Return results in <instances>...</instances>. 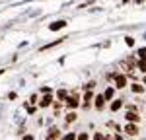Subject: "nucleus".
Returning a JSON list of instances; mask_svg holds the SVG:
<instances>
[{"instance_id":"4be33fe9","label":"nucleus","mask_w":146,"mask_h":140,"mask_svg":"<svg viewBox=\"0 0 146 140\" xmlns=\"http://www.w3.org/2000/svg\"><path fill=\"white\" fill-rule=\"evenodd\" d=\"M136 70H138L142 76H146V60H138V64H136Z\"/></svg>"},{"instance_id":"6ab92c4d","label":"nucleus","mask_w":146,"mask_h":140,"mask_svg":"<svg viewBox=\"0 0 146 140\" xmlns=\"http://www.w3.org/2000/svg\"><path fill=\"white\" fill-rule=\"evenodd\" d=\"M60 140H78V132H72V130H68L62 134V138Z\"/></svg>"},{"instance_id":"a878e982","label":"nucleus","mask_w":146,"mask_h":140,"mask_svg":"<svg viewBox=\"0 0 146 140\" xmlns=\"http://www.w3.org/2000/svg\"><path fill=\"white\" fill-rule=\"evenodd\" d=\"M92 140H105V132H101V130H96V132L92 134Z\"/></svg>"},{"instance_id":"423d86ee","label":"nucleus","mask_w":146,"mask_h":140,"mask_svg":"<svg viewBox=\"0 0 146 140\" xmlns=\"http://www.w3.org/2000/svg\"><path fill=\"white\" fill-rule=\"evenodd\" d=\"M60 138H62L60 127H56V125L49 127V130H47V134H45V140H60Z\"/></svg>"},{"instance_id":"7ed1b4c3","label":"nucleus","mask_w":146,"mask_h":140,"mask_svg":"<svg viewBox=\"0 0 146 140\" xmlns=\"http://www.w3.org/2000/svg\"><path fill=\"white\" fill-rule=\"evenodd\" d=\"M113 86H115V90H125V88L131 86V82H129V78H127V74L119 70L117 76H115V80H113Z\"/></svg>"},{"instance_id":"f257e3e1","label":"nucleus","mask_w":146,"mask_h":140,"mask_svg":"<svg viewBox=\"0 0 146 140\" xmlns=\"http://www.w3.org/2000/svg\"><path fill=\"white\" fill-rule=\"evenodd\" d=\"M64 107H66V111H76L82 107V92L80 90H70V95L66 97V101H64Z\"/></svg>"},{"instance_id":"0eeeda50","label":"nucleus","mask_w":146,"mask_h":140,"mask_svg":"<svg viewBox=\"0 0 146 140\" xmlns=\"http://www.w3.org/2000/svg\"><path fill=\"white\" fill-rule=\"evenodd\" d=\"M125 101H127V99L119 95V97H115V99H113L111 103L107 105V109H109L111 113H119V111H121V109H123V107H125Z\"/></svg>"},{"instance_id":"7c9ffc66","label":"nucleus","mask_w":146,"mask_h":140,"mask_svg":"<svg viewBox=\"0 0 146 140\" xmlns=\"http://www.w3.org/2000/svg\"><path fill=\"white\" fill-rule=\"evenodd\" d=\"M22 140H35V136L31 134V132H29V134H23V136H22Z\"/></svg>"},{"instance_id":"f704fd0d","label":"nucleus","mask_w":146,"mask_h":140,"mask_svg":"<svg viewBox=\"0 0 146 140\" xmlns=\"http://www.w3.org/2000/svg\"><path fill=\"white\" fill-rule=\"evenodd\" d=\"M0 74H4V70H0Z\"/></svg>"},{"instance_id":"f8f14e48","label":"nucleus","mask_w":146,"mask_h":140,"mask_svg":"<svg viewBox=\"0 0 146 140\" xmlns=\"http://www.w3.org/2000/svg\"><path fill=\"white\" fill-rule=\"evenodd\" d=\"M96 88H98V80L96 78H90V80H86L82 84L80 92H96Z\"/></svg>"},{"instance_id":"20e7f679","label":"nucleus","mask_w":146,"mask_h":140,"mask_svg":"<svg viewBox=\"0 0 146 140\" xmlns=\"http://www.w3.org/2000/svg\"><path fill=\"white\" fill-rule=\"evenodd\" d=\"M107 105H109V103H107V99H105L103 92H98V93H96V99H94V109H96L98 113H103Z\"/></svg>"},{"instance_id":"1a4fd4ad","label":"nucleus","mask_w":146,"mask_h":140,"mask_svg":"<svg viewBox=\"0 0 146 140\" xmlns=\"http://www.w3.org/2000/svg\"><path fill=\"white\" fill-rule=\"evenodd\" d=\"M103 95H105L107 103H111L115 97H119V95H117V90H115V86H113V84H107V86L103 88Z\"/></svg>"},{"instance_id":"39448f33","label":"nucleus","mask_w":146,"mask_h":140,"mask_svg":"<svg viewBox=\"0 0 146 140\" xmlns=\"http://www.w3.org/2000/svg\"><path fill=\"white\" fill-rule=\"evenodd\" d=\"M55 93H43L41 95V99H39V109H49V107H53V103H55Z\"/></svg>"},{"instance_id":"4468645a","label":"nucleus","mask_w":146,"mask_h":140,"mask_svg":"<svg viewBox=\"0 0 146 140\" xmlns=\"http://www.w3.org/2000/svg\"><path fill=\"white\" fill-rule=\"evenodd\" d=\"M68 95H70V90H66V88H58V90L55 92V97L58 99V101H62V103L66 101Z\"/></svg>"},{"instance_id":"bb28decb","label":"nucleus","mask_w":146,"mask_h":140,"mask_svg":"<svg viewBox=\"0 0 146 140\" xmlns=\"http://www.w3.org/2000/svg\"><path fill=\"white\" fill-rule=\"evenodd\" d=\"M64 39H56V41H53V43H49V45H45V47H41V51H47V49H51V47H56V45H60Z\"/></svg>"},{"instance_id":"5701e85b","label":"nucleus","mask_w":146,"mask_h":140,"mask_svg":"<svg viewBox=\"0 0 146 140\" xmlns=\"http://www.w3.org/2000/svg\"><path fill=\"white\" fill-rule=\"evenodd\" d=\"M125 45H127V47H131V49H133V47L136 45V39L133 37V35H127V37H125Z\"/></svg>"},{"instance_id":"473e14b6","label":"nucleus","mask_w":146,"mask_h":140,"mask_svg":"<svg viewBox=\"0 0 146 140\" xmlns=\"http://www.w3.org/2000/svg\"><path fill=\"white\" fill-rule=\"evenodd\" d=\"M115 140H125V138H123V134H121V132H115Z\"/></svg>"},{"instance_id":"b1692460","label":"nucleus","mask_w":146,"mask_h":140,"mask_svg":"<svg viewBox=\"0 0 146 140\" xmlns=\"http://www.w3.org/2000/svg\"><path fill=\"white\" fill-rule=\"evenodd\" d=\"M25 109H27V115H35V113H37V109H39V105H29V103H25Z\"/></svg>"},{"instance_id":"412c9836","label":"nucleus","mask_w":146,"mask_h":140,"mask_svg":"<svg viewBox=\"0 0 146 140\" xmlns=\"http://www.w3.org/2000/svg\"><path fill=\"white\" fill-rule=\"evenodd\" d=\"M136 57H138V60H146V47H138L136 49Z\"/></svg>"},{"instance_id":"c756f323","label":"nucleus","mask_w":146,"mask_h":140,"mask_svg":"<svg viewBox=\"0 0 146 140\" xmlns=\"http://www.w3.org/2000/svg\"><path fill=\"white\" fill-rule=\"evenodd\" d=\"M105 140H115V132H105Z\"/></svg>"},{"instance_id":"72a5a7b5","label":"nucleus","mask_w":146,"mask_h":140,"mask_svg":"<svg viewBox=\"0 0 146 140\" xmlns=\"http://www.w3.org/2000/svg\"><path fill=\"white\" fill-rule=\"evenodd\" d=\"M140 82H142V84L146 86V76H142V78H140Z\"/></svg>"},{"instance_id":"aec40b11","label":"nucleus","mask_w":146,"mask_h":140,"mask_svg":"<svg viewBox=\"0 0 146 140\" xmlns=\"http://www.w3.org/2000/svg\"><path fill=\"white\" fill-rule=\"evenodd\" d=\"M39 99H41V93H39V92H37V93H31L27 103H29V105H37V103H39Z\"/></svg>"},{"instance_id":"2eb2a0df","label":"nucleus","mask_w":146,"mask_h":140,"mask_svg":"<svg viewBox=\"0 0 146 140\" xmlns=\"http://www.w3.org/2000/svg\"><path fill=\"white\" fill-rule=\"evenodd\" d=\"M76 121H78V111H66L64 123H66V125H72V123H76Z\"/></svg>"},{"instance_id":"393cba45","label":"nucleus","mask_w":146,"mask_h":140,"mask_svg":"<svg viewBox=\"0 0 146 140\" xmlns=\"http://www.w3.org/2000/svg\"><path fill=\"white\" fill-rule=\"evenodd\" d=\"M127 78H129V82H131V84H133V82H140L138 72H131V74H127Z\"/></svg>"},{"instance_id":"6e6552de","label":"nucleus","mask_w":146,"mask_h":140,"mask_svg":"<svg viewBox=\"0 0 146 140\" xmlns=\"http://www.w3.org/2000/svg\"><path fill=\"white\" fill-rule=\"evenodd\" d=\"M129 90H131V93H133V95H136V97L146 95V86L142 84V82H133V84L129 86Z\"/></svg>"},{"instance_id":"dca6fc26","label":"nucleus","mask_w":146,"mask_h":140,"mask_svg":"<svg viewBox=\"0 0 146 140\" xmlns=\"http://www.w3.org/2000/svg\"><path fill=\"white\" fill-rule=\"evenodd\" d=\"M123 109H125V111H136V113H138V99H136V103H135V101H129V103L125 101Z\"/></svg>"},{"instance_id":"cd10ccee","label":"nucleus","mask_w":146,"mask_h":140,"mask_svg":"<svg viewBox=\"0 0 146 140\" xmlns=\"http://www.w3.org/2000/svg\"><path fill=\"white\" fill-rule=\"evenodd\" d=\"M39 93H41V95H43V93H53V88H51V86H41V88H39Z\"/></svg>"},{"instance_id":"f3484780","label":"nucleus","mask_w":146,"mask_h":140,"mask_svg":"<svg viewBox=\"0 0 146 140\" xmlns=\"http://www.w3.org/2000/svg\"><path fill=\"white\" fill-rule=\"evenodd\" d=\"M64 109V103L62 101H58V99H55V103H53V111H55V117H58V113Z\"/></svg>"},{"instance_id":"f03ea898","label":"nucleus","mask_w":146,"mask_h":140,"mask_svg":"<svg viewBox=\"0 0 146 140\" xmlns=\"http://www.w3.org/2000/svg\"><path fill=\"white\" fill-rule=\"evenodd\" d=\"M94 99H96V92H82V107L84 111L94 109Z\"/></svg>"},{"instance_id":"c85d7f7f","label":"nucleus","mask_w":146,"mask_h":140,"mask_svg":"<svg viewBox=\"0 0 146 140\" xmlns=\"http://www.w3.org/2000/svg\"><path fill=\"white\" fill-rule=\"evenodd\" d=\"M78 140H92V138H90V132H86V130L78 132Z\"/></svg>"},{"instance_id":"2f4dec72","label":"nucleus","mask_w":146,"mask_h":140,"mask_svg":"<svg viewBox=\"0 0 146 140\" xmlns=\"http://www.w3.org/2000/svg\"><path fill=\"white\" fill-rule=\"evenodd\" d=\"M16 97H18V93H16V92H10V93H8V99H10V101H14Z\"/></svg>"},{"instance_id":"9d476101","label":"nucleus","mask_w":146,"mask_h":140,"mask_svg":"<svg viewBox=\"0 0 146 140\" xmlns=\"http://www.w3.org/2000/svg\"><path fill=\"white\" fill-rule=\"evenodd\" d=\"M123 132L127 134V136H138L140 128H138V125H135V123H125Z\"/></svg>"},{"instance_id":"c9c22d12","label":"nucleus","mask_w":146,"mask_h":140,"mask_svg":"<svg viewBox=\"0 0 146 140\" xmlns=\"http://www.w3.org/2000/svg\"><path fill=\"white\" fill-rule=\"evenodd\" d=\"M144 101H146V95H144Z\"/></svg>"},{"instance_id":"a211bd4d","label":"nucleus","mask_w":146,"mask_h":140,"mask_svg":"<svg viewBox=\"0 0 146 140\" xmlns=\"http://www.w3.org/2000/svg\"><path fill=\"white\" fill-rule=\"evenodd\" d=\"M117 72H119V70H109V72H105V76H103V78H105V82H107V84H113L115 76H117Z\"/></svg>"},{"instance_id":"9b49d317","label":"nucleus","mask_w":146,"mask_h":140,"mask_svg":"<svg viewBox=\"0 0 146 140\" xmlns=\"http://www.w3.org/2000/svg\"><path fill=\"white\" fill-rule=\"evenodd\" d=\"M140 121H142L140 113H136V111H125V123H135V125H138Z\"/></svg>"},{"instance_id":"ddd939ff","label":"nucleus","mask_w":146,"mask_h":140,"mask_svg":"<svg viewBox=\"0 0 146 140\" xmlns=\"http://www.w3.org/2000/svg\"><path fill=\"white\" fill-rule=\"evenodd\" d=\"M66 25H68L66 20H56V22L49 23V31H58V29H64Z\"/></svg>"}]
</instances>
